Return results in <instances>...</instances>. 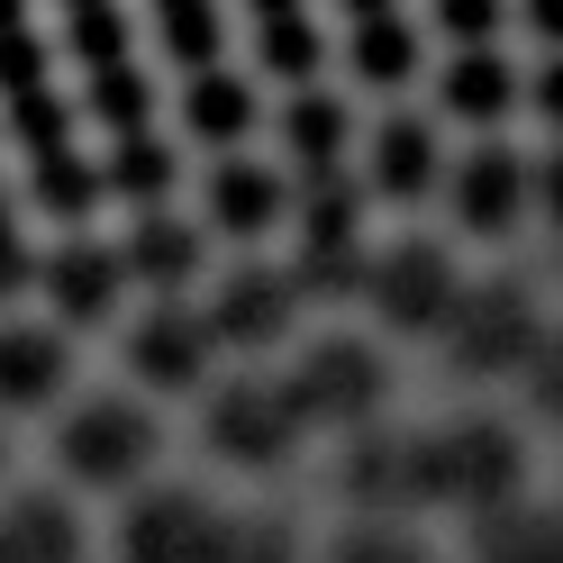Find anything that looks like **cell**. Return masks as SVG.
<instances>
[{
	"label": "cell",
	"instance_id": "6da1fadb",
	"mask_svg": "<svg viewBox=\"0 0 563 563\" xmlns=\"http://www.w3.org/2000/svg\"><path fill=\"white\" fill-rule=\"evenodd\" d=\"M0 110L19 128V155L37 173V200L55 219H82L100 173L74 155V136H64V100L46 82V55H37V27H27V0H0Z\"/></svg>",
	"mask_w": 563,
	"mask_h": 563
},
{
	"label": "cell",
	"instance_id": "7a4b0ae2",
	"mask_svg": "<svg viewBox=\"0 0 563 563\" xmlns=\"http://www.w3.org/2000/svg\"><path fill=\"white\" fill-rule=\"evenodd\" d=\"M527 482V454L509 428H490V418H464V428L428 437V500L445 509H509Z\"/></svg>",
	"mask_w": 563,
	"mask_h": 563
},
{
	"label": "cell",
	"instance_id": "3957f363",
	"mask_svg": "<svg viewBox=\"0 0 563 563\" xmlns=\"http://www.w3.org/2000/svg\"><path fill=\"white\" fill-rule=\"evenodd\" d=\"M445 345H454V364L464 373H527L537 364V300L518 291V282H482V291L454 300V319H445Z\"/></svg>",
	"mask_w": 563,
	"mask_h": 563
},
{
	"label": "cell",
	"instance_id": "277c9868",
	"mask_svg": "<svg viewBox=\"0 0 563 563\" xmlns=\"http://www.w3.org/2000/svg\"><path fill=\"white\" fill-rule=\"evenodd\" d=\"M282 391H291L300 428H355V418L382 409L391 382H382V355H373V345L328 336V345H309V355H300V373H282Z\"/></svg>",
	"mask_w": 563,
	"mask_h": 563
},
{
	"label": "cell",
	"instance_id": "5b68a950",
	"mask_svg": "<svg viewBox=\"0 0 563 563\" xmlns=\"http://www.w3.org/2000/svg\"><path fill=\"white\" fill-rule=\"evenodd\" d=\"M64 473L91 482V490H119L146 473V454H155V418L136 409V400H82L74 418H64Z\"/></svg>",
	"mask_w": 563,
	"mask_h": 563
},
{
	"label": "cell",
	"instance_id": "8992f818",
	"mask_svg": "<svg viewBox=\"0 0 563 563\" xmlns=\"http://www.w3.org/2000/svg\"><path fill=\"white\" fill-rule=\"evenodd\" d=\"M219 537L228 518L191 500V490H155L119 518V563H219Z\"/></svg>",
	"mask_w": 563,
	"mask_h": 563
},
{
	"label": "cell",
	"instance_id": "52a82bcc",
	"mask_svg": "<svg viewBox=\"0 0 563 563\" xmlns=\"http://www.w3.org/2000/svg\"><path fill=\"white\" fill-rule=\"evenodd\" d=\"M364 291H373V309H382L391 328H445L454 300H464V282H454V264L437 255L428 236H409V245H391L382 264H364Z\"/></svg>",
	"mask_w": 563,
	"mask_h": 563
},
{
	"label": "cell",
	"instance_id": "ba28073f",
	"mask_svg": "<svg viewBox=\"0 0 563 563\" xmlns=\"http://www.w3.org/2000/svg\"><path fill=\"white\" fill-rule=\"evenodd\" d=\"M291 437H300V409H291V391H282V382H236V391L209 400V445H219L228 464H245V473L282 464V454H291Z\"/></svg>",
	"mask_w": 563,
	"mask_h": 563
},
{
	"label": "cell",
	"instance_id": "9c48e42d",
	"mask_svg": "<svg viewBox=\"0 0 563 563\" xmlns=\"http://www.w3.org/2000/svg\"><path fill=\"white\" fill-rule=\"evenodd\" d=\"M209 309H191V300H155L146 319H136V336H128V373L136 382H155V391H191V382L209 373Z\"/></svg>",
	"mask_w": 563,
	"mask_h": 563
},
{
	"label": "cell",
	"instance_id": "30bf717a",
	"mask_svg": "<svg viewBox=\"0 0 563 563\" xmlns=\"http://www.w3.org/2000/svg\"><path fill=\"white\" fill-rule=\"evenodd\" d=\"M527 191H537V183H527V164L509 146H473L464 173H454V219H464L473 236H500V228H518Z\"/></svg>",
	"mask_w": 563,
	"mask_h": 563
},
{
	"label": "cell",
	"instance_id": "8fae6325",
	"mask_svg": "<svg viewBox=\"0 0 563 563\" xmlns=\"http://www.w3.org/2000/svg\"><path fill=\"white\" fill-rule=\"evenodd\" d=\"M345 490L364 509H409L428 500V437H364L345 454Z\"/></svg>",
	"mask_w": 563,
	"mask_h": 563
},
{
	"label": "cell",
	"instance_id": "7c38bea8",
	"mask_svg": "<svg viewBox=\"0 0 563 563\" xmlns=\"http://www.w3.org/2000/svg\"><path fill=\"white\" fill-rule=\"evenodd\" d=\"M291 328V273H228L209 300V336L219 345H273Z\"/></svg>",
	"mask_w": 563,
	"mask_h": 563
},
{
	"label": "cell",
	"instance_id": "4fadbf2b",
	"mask_svg": "<svg viewBox=\"0 0 563 563\" xmlns=\"http://www.w3.org/2000/svg\"><path fill=\"white\" fill-rule=\"evenodd\" d=\"M74 373L64 328H0V409H46Z\"/></svg>",
	"mask_w": 563,
	"mask_h": 563
},
{
	"label": "cell",
	"instance_id": "5bb4252c",
	"mask_svg": "<svg viewBox=\"0 0 563 563\" xmlns=\"http://www.w3.org/2000/svg\"><path fill=\"white\" fill-rule=\"evenodd\" d=\"M282 219V173L255 164V155H219L209 164V228L228 236H264Z\"/></svg>",
	"mask_w": 563,
	"mask_h": 563
},
{
	"label": "cell",
	"instance_id": "9a60e30c",
	"mask_svg": "<svg viewBox=\"0 0 563 563\" xmlns=\"http://www.w3.org/2000/svg\"><path fill=\"white\" fill-rule=\"evenodd\" d=\"M119 255L110 245H64V255L46 264V300L64 309L74 328H91V319H110V300H119Z\"/></svg>",
	"mask_w": 563,
	"mask_h": 563
},
{
	"label": "cell",
	"instance_id": "2e32d148",
	"mask_svg": "<svg viewBox=\"0 0 563 563\" xmlns=\"http://www.w3.org/2000/svg\"><path fill=\"white\" fill-rule=\"evenodd\" d=\"M473 563H563V509H490L473 527Z\"/></svg>",
	"mask_w": 563,
	"mask_h": 563
},
{
	"label": "cell",
	"instance_id": "e0dca14e",
	"mask_svg": "<svg viewBox=\"0 0 563 563\" xmlns=\"http://www.w3.org/2000/svg\"><path fill=\"white\" fill-rule=\"evenodd\" d=\"M183 128L200 136V146H236V136L255 128V91H245L228 64H209V74H191V91H183Z\"/></svg>",
	"mask_w": 563,
	"mask_h": 563
},
{
	"label": "cell",
	"instance_id": "ac0fdd59",
	"mask_svg": "<svg viewBox=\"0 0 563 563\" xmlns=\"http://www.w3.org/2000/svg\"><path fill=\"white\" fill-rule=\"evenodd\" d=\"M437 183V136H428V119H391L373 136V191L382 200H418Z\"/></svg>",
	"mask_w": 563,
	"mask_h": 563
},
{
	"label": "cell",
	"instance_id": "d6986e66",
	"mask_svg": "<svg viewBox=\"0 0 563 563\" xmlns=\"http://www.w3.org/2000/svg\"><path fill=\"white\" fill-rule=\"evenodd\" d=\"M345 74L373 82V91H391L418 74V27L409 19H364V27H345Z\"/></svg>",
	"mask_w": 563,
	"mask_h": 563
},
{
	"label": "cell",
	"instance_id": "ffe728a7",
	"mask_svg": "<svg viewBox=\"0 0 563 563\" xmlns=\"http://www.w3.org/2000/svg\"><path fill=\"white\" fill-rule=\"evenodd\" d=\"M74 554H82V537L55 500H19L0 518V563H74Z\"/></svg>",
	"mask_w": 563,
	"mask_h": 563
},
{
	"label": "cell",
	"instance_id": "44dd1931",
	"mask_svg": "<svg viewBox=\"0 0 563 563\" xmlns=\"http://www.w3.org/2000/svg\"><path fill=\"white\" fill-rule=\"evenodd\" d=\"M64 37H74L91 82L128 74V10H119V0H64Z\"/></svg>",
	"mask_w": 563,
	"mask_h": 563
},
{
	"label": "cell",
	"instance_id": "7402d4cb",
	"mask_svg": "<svg viewBox=\"0 0 563 563\" xmlns=\"http://www.w3.org/2000/svg\"><path fill=\"white\" fill-rule=\"evenodd\" d=\"M509 100H518V74H509L500 46L445 64V110H454V119H509Z\"/></svg>",
	"mask_w": 563,
	"mask_h": 563
},
{
	"label": "cell",
	"instance_id": "603a6c76",
	"mask_svg": "<svg viewBox=\"0 0 563 563\" xmlns=\"http://www.w3.org/2000/svg\"><path fill=\"white\" fill-rule=\"evenodd\" d=\"M282 146L309 164V183H328V173H336V155H345V110H336L328 91H300L291 110H282Z\"/></svg>",
	"mask_w": 563,
	"mask_h": 563
},
{
	"label": "cell",
	"instance_id": "cb8c5ba5",
	"mask_svg": "<svg viewBox=\"0 0 563 563\" xmlns=\"http://www.w3.org/2000/svg\"><path fill=\"white\" fill-rule=\"evenodd\" d=\"M119 264H128L136 282H155V291H173V282L200 264V236H191L183 219H136V236L119 245Z\"/></svg>",
	"mask_w": 563,
	"mask_h": 563
},
{
	"label": "cell",
	"instance_id": "d4e9b609",
	"mask_svg": "<svg viewBox=\"0 0 563 563\" xmlns=\"http://www.w3.org/2000/svg\"><path fill=\"white\" fill-rule=\"evenodd\" d=\"M100 183H110L119 200H164V191H173V146H164L155 128L110 136V164H100Z\"/></svg>",
	"mask_w": 563,
	"mask_h": 563
},
{
	"label": "cell",
	"instance_id": "484cf974",
	"mask_svg": "<svg viewBox=\"0 0 563 563\" xmlns=\"http://www.w3.org/2000/svg\"><path fill=\"white\" fill-rule=\"evenodd\" d=\"M164 10V46L191 64V74H209L219 64V0H155Z\"/></svg>",
	"mask_w": 563,
	"mask_h": 563
},
{
	"label": "cell",
	"instance_id": "4316f807",
	"mask_svg": "<svg viewBox=\"0 0 563 563\" xmlns=\"http://www.w3.org/2000/svg\"><path fill=\"white\" fill-rule=\"evenodd\" d=\"M264 64H273L282 82H309V74H319V27H309V19L264 27Z\"/></svg>",
	"mask_w": 563,
	"mask_h": 563
},
{
	"label": "cell",
	"instance_id": "83f0119b",
	"mask_svg": "<svg viewBox=\"0 0 563 563\" xmlns=\"http://www.w3.org/2000/svg\"><path fill=\"white\" fill-rule=\"evenodd\" d=\"M437 27L464 55H490V46H500V0H437Z\"/></svg>",
	"mask_w": 563,
	"mask_h": 563
},
{
	"label": "cell",
	"instance_id": "f1b7e54d",
	"mask_svg": "<svg viewBox=\"0 0 563 563\" xmlns=\"http://www.w3.org/2000/svg\"><path fill=\"white\" fill-rule=\"evenodd\" d=\"M328 563H428V545L409 527H355V537H336Z\"/></svg>",
	"mask_w": 563,
	"mask_h": 563
},
{
	"label": "cell",
	"instance_id": "f546056e",
	"mask_svg": "<svg viewBox=\"0 0 563 563\" xmlns=\"http://www.w3.org/2000/svg\"><path fill=\"white\" fill-rule=\"evenodd\" d=\"M219 563H291V537H282L273 518H228Z\"/></svg>",
	"mask_w": 563,
	"mask_h": 563
},
{
	"label": "cell",
	"instance_id": "4dcf8cb0",
	"mask_svg": "<svg viewBox=\"0 0 563 563\" xmlns=\"http://www.w3.org/2000/svg\"><path fill=\"white\" fill-rule=\"evenodd\" d=\"M527 391H537V409H545V418H563V328L537 345V364H527Z\"/></svg>",
	"mask_w": 563,
	"mask_h": 563
},
{
	"label": "cell",
	"instance_id": "1f68e13d",
	"mask_svg": "<svg viewBox=\"0 0 563 563\" xmlns=\"http://www.w3.org/2000/svg\"><path fill=\"white\" fill-rule=\"evenodd\" d=\"M527 100H537V110H545V119L563 128V55L545 64V74H537V82H527Z\"/></svg>",
	"mask_w": 563,
	"mask_h": 563
},
{
	"label": "cell",
	"instance_id": "d6a6232c",
	"mask_svg": "<svg viewBox=\"0 0 563 563\" xmlns=\"http://www.w3.org/2000/svg\"><path fill=\"white\" fill-rule=\"evenodd\" d=\"M537 200H545V219L563 228V146H554V155L537 164Z\"/></svg>",
	"mask_w": 563,
	"mask_h": 563
},
{
	"label": "cell",
	"instance_id": "836d02e7",
	"mask_svg": "<svg viewBox=\"0 0 563 563\" xmlns=\"http://www.w3.org/2000/svg\"><path fill=\"white\" fill-rule=\"evenodd\" d=\"M527 27H537V37L563 55V0H527Z\"/></svg>",
	"mask_w": 563,
	"mask_h": 563
},
{
	"label": "cell",
	"instance_id": "e575fe53",
	"mask_svg": "<svg viewBox=\"0 0 563 563\" xmlns=\"http://www.w3.org/2000/svg\"><path fill=\"white\" fill-rule=\"evenodd\" d=\"M0 282H19V236H10V200H0Z\"/></svg>",
	"mask_w": 563,
	"mask_h": 563
},
{
	"label": "cell",
	"instance_id": "d590c367",
	"mask_svg": "<svg viewBox=\"0 0 563 563\" xmlns=\"http://www.w3.org/2000/svg\"><path fill=\"white\" fill-rule=\"evenodd\" d=\"M336 10H345V19L364 27V19H400V0H336Z\"/></svg>",
	"mask_w": 563,
	"mask_h": 563
},
{
	"label": "cell",
	"instance_id": "8d00e7d4",
	"mask_svg": "<svg viewBox=\"0 0 563 563\" xmlns=\"http://www.w3.org/2000/svg\"><path fill=\"white\" fill-rule=\"evenodd\" d=\"M255 19H264V27H282V19H309V0H255Z\"/></svg>",
	"mask_w": 563,
	"mask_h": 563
}]
</instances>
